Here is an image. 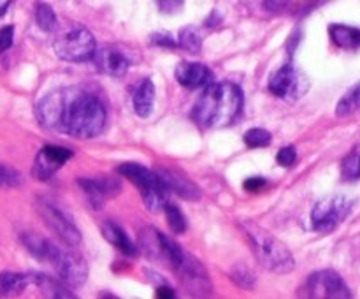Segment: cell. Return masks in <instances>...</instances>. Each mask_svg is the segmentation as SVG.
<instances>
[{
	"label": "cell",
	"mask_w": 360,
	"mask_h": 299,
	"mask_svg": "<svg viewBox=\"0 0 360 299\" xmlns=\"http://www.w3.org/2000/svg\"><path fill=\"white\" fill-rule=\"evenodd\" d=\"M183 2H185V0H157L162 13H169V14L178 13V11L183 7Z\"/></svg>",
	"instance_id": "cell-33"
},
{
	"label": "cell",
	"mask_w": 360,
	"mask_h": 299,
	"mask_svg": "<svg viewBox=\"0 0 360 299\" xmlns=\"http://www.w3.org/2000/svg\"><path fill=\"white\" fill-rule=\"evenodd\" d=\"M81 189L86 193L88 201L94 208H102L105 199L109 197L118 196L122 190V183L116 178H109V176H98V178H81L79 179Z\"/></svg>",
	"instance_id": "cell-13"
},
{
	"label": "cell",
	"mask_w": 360,
	"mask_h": 299,
	"mask_svg": "<svg viewBox=\"0 0 360 299\" xmlns=\"http://www.w3.org/2000/svg\"><path fill=\"white\" fill-rule=\"evenodd\" d=\"M232 278L238 281V285H241V287L245 288H252L253 285H255V274H253V271H250L248 267L245 266L234 267V271H232Z\"/></svg>",
	"instance_id": "cell-29"
},
{
	"label": "cell",
	"mask_w": 360,
	"mask_h": 299,
	"mask_svg": "<svg viewBox=\"0 0 360 299\" xmlns=\"http://www.w3.org/2000/svg\"><path fill=\"white\" fill-rule=\"evenodd\" d=\"M269 90L281 98H299L308 90V79L294 65H283L273 72L269 79Z\"/></svg>",
	"instance_id": "cell-10"
},
{
	"label": "cell",
	"mask_w": 360,
	"mask_h": 299,
	"mask_svg": "<svg viewBox=\"0 0 360 299\" xmlns=\"http://www.w3.org/2000/svg\"><path fill=\"white\" fill-rule=\"evenodd\" d=\"M102 234H104V238L108 239L111 245H115L116 248H118L120 252L125 253V255H136L137 253L136 246L130 241L129 236H127L125 231H123L120 225H116L115 222H105V224L102 225Z\"/></svg>",
	"instance_id": "cell-20"
},
{
	"label": "cell",
	"mask_w": 360,
	"mask_h": 299,
	"mask_svg": "<svg viewBox=\"0 0 360 299\" xmlns=\"http://www.w3.org/2000/svg\"><path fill=\"white\" fill-rule=\"evenodd\" d=\"M287 4H288V0H267L266 6L269 7L271 11H280V9H283V7H287Z\"/></svg>",
	"instance_id": "cell-37"
},
{
	"label": "cell",
	"mask_w": 360,
	"mask_h": 299,
	"mask_svg": "<svg viewBox=\"0 0 360 299\" xmlns=\"http://www.w3.org/2000/svg\"><path fill=\"white\" fill-rule=\"evenodd\" d=\"M72 157V151L69 148H62V146H44L41 151L37 153L34 162V176L37 179H46L51 178L63 164H65L69 158Z\"/></svg>",
	"instance_id": "cell-12"
},
{
	"label": "cell",
	"mask_w": 360,
	"mask_h": 299,
	"mask_svg": "<svg viewBox=\"0 0 360 299\" xmlns=\"http://www.w3.org/2000/svg\"><path fill=\"white\" fill-rule=\"evenodd\" d=\"M32 284L37 285V287L41 288L42 294L48 295V298H76V295L69 291V285H67L62 278L56 280V278L48 276V274L35 273L34 276H32Z\"/></svg>",
	"instance_id": "cell-18"
},
{
	"label": "cell",
	"mask_w": 360,
	"mask_h": 299,
	"mask_svg": "<svg viewBox=\"0 0 360 299\" xmlns=\"http://www.w3.org/2000/svg\"><path fill=\"white\" fill-rule=\"evenodd\" d=\"M329 35L336 46L343 49L360 48V28L348 27V25L334 23L329 27Z\"/></svg>",
	"instance_id": "cell-19"
},
{
	"label": "cell",
	"mask_w": 360,
	"mask_h": 299,
	"mask_svg": "<svg viewBox=\"0 0 360 299\" xmlns=\"http://www.w3.org/2000/svg\"><path fill=\"white\" fill-rule=\"evenodd\" d=\"M164 211L165 215H167V222L171 231L176 232V234H183V232L186 231V218L185 215H183V211L179 210L176 204H165Z\"/></svg>",
	"instance_id": "cell-26"
},
{
	"label": "cell",
	"mask_w": 360,
	"mask_h": 299,
	"mask_svg": "<svg viewBox=\"0 0 360 299\" xmlns=\"http://www.w3.org/2000/svg\"><path fill=\"white\" fill-rule=\"evenodd\" d=\"M176 79L185 88H206L213 81V72L204 63L183 62L176 67Z\"/></svg>",
	"instance_id": "cell-15"
},
{
	"label": "cell",
	"mask_w": 360,
	"mask_h": 299,
	"mask_svg": "<svg viewBox=\"0 0 360 299\" xmlns=\"http://www.w3.org/2000/svg\"><path fill=\"white\" fill-rule=\"evenodd\" d=\"M241 227L245 231L246 238L252 243V250L255 253L257 260L266 269L278 274H287L294 269L295 259L285 243H281L271 232L264 231L262 227H259L253 222H243Z\"/></svg>",
	"instance_id": "cell-4"
},
{
	"label": "cell",
	"mask_w": 360,
	"mask_h": 299,
	"mask_svg": "<svg viewBox=\"0 0 360 299\" xmlns=\"http://www.w3.org/2000/svg\"><path fill=\"white\" fill-rule=\"evenodd\" d=\"M23 243L37 259L48 260L60 278L70 287H79L86 281L88 267L81 255L67 246L58 245L51 239H42L35 234L23 236Z\"/></svg>",
	"instance_id": "cell-3"
},
{
	"label": "cell",
	"mask_w": 360,
	"mask_h": 299,
	"mask_svg": "<svg viewBox=\"0 0 360 299\" xmlns=\"http://www.w3.org/2000/svg\"><path fill=\"white\" fill-rule=\"evenodd\" d=\"M179 44L185 49H188L190 53H197L200 49V46H202V37H200V34L193 27H186L179 34Z\"/></svg>",
	"instance_id": "cell-27"
},
{
	"label": "cell",
	"mask_w": 360,
	"mask_h": 299,
	"mask_svg": "<svg viewBox=\"0 0 360 299\" xmlns=\"http://www.w3.org/2000/svg\"><path fill=\"white\" fill-rule=\"evenodd\" d=\"M354 201L345 196H327L315 204L311 211V224L316 232L329 234L336 231L354 210Z\"/></svg>",
	"instance_id": "cell-6"
},
{
	"label": "cell",
	"mask_w": 360,
	"mask_h": 299,
	"mask_svg": "<svg viewBox=\"0 0 360 299\" xmlns=\"http://www.w3.org/2000/svg\"><path fill=\"white\" fill-rule=\"evenodd\" d=\"M11 4H13V0H0V16H4L7 13Z\"/></svg>",
	"instance_id": "cell-38"
},
{
	"label": "cell",
	"mask_w": 360,
	"mask_h": 299,
	"mask_svg": "<svg viewBox=\"0 0 360 299\" xmlns=\"http://www.w3.org/2000/svg\"><path fill=\"white\" fill-rule=\"evenodd\" d=\"M299 295L304 298H326V299H348L352 298V292L348 285L345 284L343 278L336 271L323 269L316 271L306 280V284L301 287Z\"/></svg>",
	"instance_id": "cell-8"
},
{
	"label": "cell",
	"mask_w": 360,
	"mask_h": 299,
	"mask_svg": "<svg viewBox=\"0 0 360 299\" xmlns=\"http://www.w3.org/2000/svg\"><path fill=\"white\" fill-rule=\"evenodd\" d=\"M360 109V81L355 83L343 97L340 98L336 106V115L338 116H350L357 113Z\"/></svg>",
	"instance_id": "cell-23"
},
{
	"label": "cell",
	"mask_w": 360,
	"mask_h": 299,
	"mask_svg": "<svg viewBox=\"0 0 360 299\" xmlns=\"http://www.w3.org/2000/svg\"><path fill=\"white\" fill-rule=\"evenodd\" d=\"M35 21H37L39 28L44 32H53L56 28V23H58L55 11L44 2L35 4Z\"/></svg>",
	"instance_id": "cell-24"
},
{
	"label": "cell",
	"mask_w": 360,
	"mask_h": 299,
	"mask_svg": "<svg viewBox=\"0 0 360 299\" xmlns=\"http://www.w3.org/2000/svg\"><path fill=\"white\" fill-rule=\"evenodd\" d=\"M37 211L42 217L44 224L51 229L55 234H58V238L62 241H65L67 245L77 246L81 245V232L76 227L72 220H70L69 215L58 206V204L51 203L48 199H39L37 201Z\"/></svg>",
	"instance_id": "cell-9"
},
{
	"label": "cell",
	"mask_w": 360,
	"mask_h": 299,
	"mask_svg": "<svg viewBox=\"0 0 360 299\" xmlns=\"http://www.w3.org/2000/svg\"><path fill=\"white\" fill-rule=\"evenodd\" d=\"M21 183V174L9 165L0 164V186H16Z\"/></svg>",
	"instance_id": "cell-30"
},
{
	"label": "cell",
	"mask_w": 360,
	"mask_h": 299,
	"mask_svg": "<svg viewBox=\"0 0 360 299\" xmlns=\"http://www.w3.org/2000/svg\"><path fill=\"white\" fill-rule=\"evenodd\" d=\"M14 41V27L7 25V27L0 28V53L7 51L13 46Z\"/></svg>",
	"instance_id": "cell-31"
},
{
	"label": "cell",
	"mask_w": 360,
	"mask_h": 299,
	"mask_svg": "<svg viewBox=\"0 0 360 299\" xmlns=\"http://www.w3.org/2000/svg\"><path fill=\"white\" fill-rule=\"evenodd\" d=\"M295 158H297L295 148L294 146H287V148H283V150H280L276 160H278V164L285 165V167H290V165H294Z\"/></svg>",
	"instance_id": "cell-32"
},
{
	"label": "cell",
	"mask_w": 360,
	"mask_h": 299,
	"mask_svg": "<svg viewBox=\"0 0 360 299\" xmlns=\"http://www.w3.org/2000/svg\"><path fill=\"white\" fill-rule=\"evenodd\" d=\"M37 118L46 129L69 134L77 139H91L104 130L105 106L83 88L51 91L37 104Z\"/></svg>",
	"instance_id": "cell-1"
},
{
	"label": "cell",
	"mask_w": 360,
	"mask_h": 299,
	"mask_svg": "<svg viewBox=\"0 0 360 299\" xmlns=\"http://www.w3.org/2000/svg\"><path fill=\"white\" fill-rule=\"evenodd\" d=\"M153 42L155 44H160V46H169V48H174L176 46V42L172 41L169 35H160V34L153 35Z\"/></svg>",
	"instance_id": "cell-35"
},
{
	"label": "cell",
	"mask_w": 360,
	"mask_h": 299,
	"mask_svg": "<svg viewBox=\"0 0 360 299\" xmlns=\"http://www.w3.org/2000/svg\"><path fill=\"white\" fill-rule=\"evenodd\" d=\"M118 172L122 176H125L129 182H132L137 189L141 190V196H143L144 204L150 211H160L164 210L165 204H167V196L171 193L169 186L165 185V182L162 179V176L158 172L150 171L148 167L139 164H122L118 167Z\"/></svg>",
	"instance_id": "cell-5"
},
{
	"label": "cell",
	"mask_w": 360,
	"mask_h": 299,
	"mask_svg": "<svg viewBox=\"0 0 360 299\" xmlns=\"http://www.w3.org/2000/svg\"><path fill=\"white\" fill-rule=\"evenodd\" d=\"M176 274H178L179 280L183 281V285L188 288L190 294L207 295L211 292L210 276H207L206 269H204L202 264L197 259H193L190 253H186L185 262L176 269Z\"/></svg>",
	"instance_id": "cell-11"
},
{
	"label": "cell",
	"mask_w": 360,
	"mask_h": 299,
	"mask_svg": "<svg viewBox=\"0 0 360 299\" xmlns=\"http://www.w3.org/2000/svg\"><path fill=\"white\" fill-rule=\"evenodd\" d=\"M271 134L267 132L266 129H250L248 132L245 134V143L248 144L250 148H262L271 144Z\"/></svg>",
	"instance_id": "cell-28"
},
{
	"label": "cell",
	"mask_w": 360,
	"mask_h": 299,
	"mask_svg": "<svg viewBox=\"0 0 360 299\" xmlns=\"http://www.w3.org/2000/svg\"><path fill=\"white\" fill-rule=\"evenodd\" d=\"M157 298L160 299H165V298H174V291H172L171 287H167V285H164V287H158L157 288Z\"/></svg>",
	"instance_id": "cell-36"
},
{
	"label": "cell",
	"mask_w": 360,
	"mask_h": 299,
	"mask_svg": "<svg viewBox=\"0 0 360 299\" xmlns=\"http://www.w3.org/2000/svg\"><path fill=\"white\" fill-rule=\"evenodd\" d=\"M132 104L134 111L141 118H148L151 115L155 104V84L151 79H143L137 84L132 95Z\"/></svg>",
	"instance_id": "cell-17"
},
{
	"label": "cell",
	"mask_w": 360,
	"mask_h": 299,
	"mask_svg": "<svg viewBox=\"0 0 360 299\" xmlns=\"http://www.w3.org/2000/svg\"><path fill=\"white\" fill-rule=\"evenodd\" d=\"M158 174L162 176V179H164L165 185L169 186V190L178 193V196H181L183 199L197 201L200 197L199 186L193 185L188 178H185V176L179 174V172L169 171V169H162V171H158Z\"/></svg>",
	"instance_id": "cell-16"
},
{
	"label": "cell",
	"mask_w": 360,
	"mask_h": 299,
	"mask_svg": "<svg viewBox=\"0 0 360 299\" xmlns=\"http://www.w3.org/2000/svg\"><path fill=\"white\" fill-rule=\"evenodd\" d=\"M141 246L151 259L162 260V257H164V253H162V232H158L157 229L146 227L141 232Z\"/></svg>",
	"instance_id": "cell-22"
},
{
	"label": "cell",
	"mask_w": 360,
	"mask_h": 299,
	"mask_svg": "<svg viewBox=\"0 0 360 299\" xmlns=\"http://www.w3.org/2000/svg\"><path fill=\"white\" fill-rule=\"evenodd\" d=\"M266 185V179L260 178V176H255V178H248L245 183H243V186H245V190H248V192H259L262 186Z\"/></svg>",
	"instance_id": "cell-34"
},
{
	"label": "cell",
	"mask_w": 360,
	"mask_h": 299,
	"mask_svg": "<svg viewBox=\"0 0 360 299\" xmlns=\"http://www.w3.org/2000/svg\"><path fill=\"white\" fill-rule=\"evenodd\" d=\"M53 48L56 55L65 62H90L97 51V42L86 28L77 27L56 39Z\"/></svg>",
	"instance_id": "cell-7"
},
{
	"label": "cell",
	"mask_w": 360,
	"mask_h": 299,
	"mask_svg": "<svg viewBox=\"0 0 360 299\" xmlns=\"http://www.w3.org/2000/svg\"><path fill=\"white\" fill-rule=\"evenodd\" d=\"M341 174H343L345 179L360 178V146L354 148V150L345 157L343 164H341Z\"/></svg>",
	"instance_id": "cell-25"
},
{
	"label": "cell",
	"mask_w": 360,
	"mask_h": 299,
	"mask_svg": "<svg viewBox=\"0 0 360 299\" xmlns=\"http://www.w3.org/2000/svg\"><path fill=\"white\" fill-rule=\"evenodd\" d=\"M243 109V91L231 81L211 83L193 106L192 116L204 129H221L238 120Z\"/></svg>",
	"instance_id": "cell-2"
},
{
	"label": "cell",
	"mask_w": 360,
	"mask_h": 299,
	"mask_svg": "<svg viewBox=\"0 0 360 299\" xmlns=\"http://www.w3.org/2000/svg\"><path fill=\"white\" fill-rule=\"evenodd\" d=\"M32 284V276L21 273H11V271H4L0 274V294L2 295H16L21 294L25 288Z\"/></svg>",
	"instance_id": "cell-21"
},
{
	"label": "cell",
	"mask_w": 360,
	"mask_h": 299,
	"mask_svg": "<svg viewBox=\"0 0 360 299\" xmlns=\"http://www.w3.org/2000/svg\"><path fill=\"white\" fill-rule=\"evenodd\" d=\"M94 62L95 65H97V69L101 70V72L108 74V76L122 77L125 76L127 70H129V58L116 48H111V46L97 48Z\"/></svg>",
	"instance_id": "cell-14"
}]
</instances>
